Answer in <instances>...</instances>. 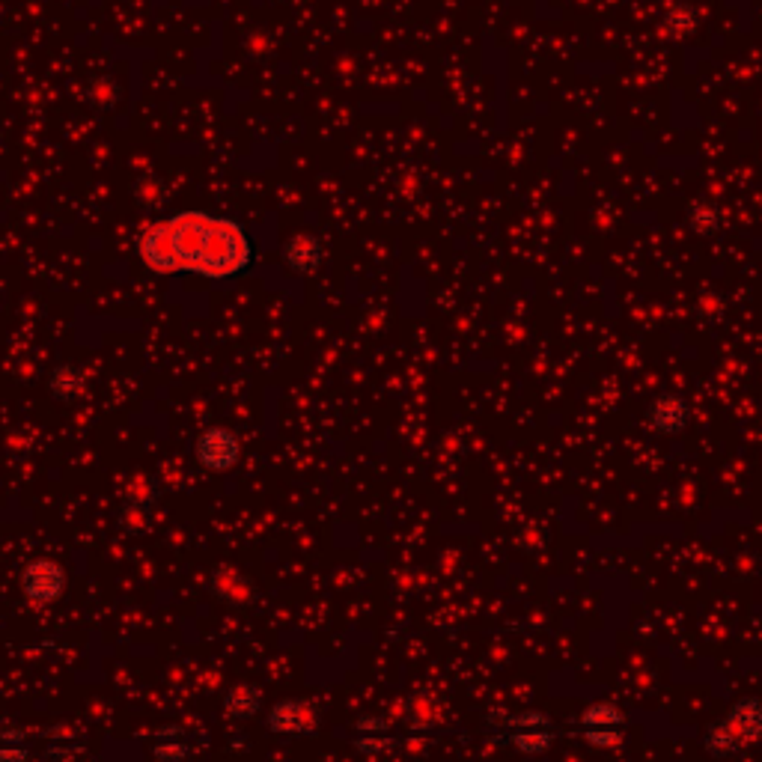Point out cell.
<instances>
[{
    "instance_id": "1",
    "label": "cell",
    "mask_w": 762,
    "mask_h": 762,
    "mask_svg": "<svg viewBox=\"0 0 762 762\" xmlns=\"http://www.w3.org/2000/svg\"><path fill=\"white\" fill-rule=\"evenodd\" d=\"M248 262H251V242L245 230L230 218H212L206 230L203 254L197 262V274L221 280V277H233L245 271Z\"/></svg>"
},
{
    "instance_id": "2",
    "label": "cell",
    "mask_w": 762,
    "mask_h": 762,
    "mask_svg": "<svg viewBox=\"0 0 762 762\" xmlns=\"http://www.w3.org/2000/svg\"><path fill=\"white\" fill-rule=\"evenodd\" d=\"M209 224H212V215L206 212H179L170 221H164L179 271H197Z\"/></svg>"
},
{
    "instance_id": "3",
    "label": "cell",
    "mask_w": 762,
    "mask_h": 762,
    "mask_svg": "<svg viewBox=\"0 0 762 762\" xmlns=\"http://www.w3.org/2000/svg\"><path fill=\"white\" fill-rule=\"evenodd\" d=\"M265 724L277 736H310L319 727V709L313 700H283L271 706Z\"/></svg>"
},
{
    "instance_id": "4",
    "label": "cell",
    "mask_w": 762,
    "mask_h": 762,
    "mask_svg": "<svg viewBox=\"0 0 762 762\" xmlns=\"http://www.w3.org/2000/svg\"><path fill=\"white\" fill-rule=\"evenodd\" d=\"M239 453H242L239 438L224 426L206 429L197 438V447H194V456L206 471H230L239 462Z\"/></svg>"
},
{
    "instance_id": "5",
    "label": "cell",
    "mask_w": 762,
    "mask_h": 762,
    "mask_svg": "<svg viewBox=\"0 0 762 762\" xmlns=\"http://www.w3.org/2000/svg\"><path fill=\"white\" fill-rule=\"evenodd\" d=\"M66 587V572L54 560H33L21 572V590L33 602H54L63 596Z\"/></svg>"
},
{
    "instance_id": "6",
    "label": "cell",
    "mask_w": 762,
    "mask_h": 762,
    "mask_svg": "<svg viewBox=\"0 0 762 762\" xmlns=\"http://www.w3.org/2000/svg\"><path fill=\"white\" fill-rule=\"evenodd\" d=\"M691 423V405L679 393H664L646 408V426L658 435H679Z\"/></svg>"
},
{
    "instance_id": "7",
    "label": "cell",
    "mask_w": 762,
    "mask_h": 762,
    "mask_svg": "<svg viewBox=\"0 0 762 762\" xmlns=\"http://www.w3.org/2000/svg\"><path fill=\"white\" fill-rule=\"evenodd\" d=\"M724 724L733 730V736L739 739L742 748L762 742V700H757V697L739 700V703L727 712Z\"/></svg>"
},
{
    "instance_id": "8",
    "label": "cell",
    "mask_w": 762,
    "mask_h": 762,
    "mask_svg": "<svg viewBox=\"0 0 762 762\" xmlns=\"http://www.w3.org/2000/svg\"><path fill=\"white\" fill-rule=\"evenodd\" d=\"M137 254L146 262V268H152V271H158V274H173V271H179L164 221L155 224L152 230H146V233L140 236Z\"/></svg>"
},
{
    "instance_id": "9",
    "label": "cell",
    "mask_w": 762,
    "mask_h": 762,
    "mask_svg": "<svg viewBox=\"0 0 762 762\" xmlns=\"http://www.w3.org/2000/svg\"><path fill=\"white\" fill-rule=\"evenodd\" d=\"M212 593L221 602L233 605V608H251L256 602L254 584L242 572H236L233 566H218L215 569V575H212Z\"/></svg>"
},
{
    "instance_id": "10",
    "label": "cell",
    "mask_w": 762,
    "mask_h": 762,
    "mask_svg": "<svg viewBox=\"0 0 762 762\" xmlns=\"http://www.w3.org/2000/svg\"><path fill=\"white\" fill-rule=\"evenodd\" d=\"M322 242L316 239V236H295V239H289V245L283 248V259H286V265L292 268V271H298V274H313L316 268H319V262H322Z\"/></svg>"
},
{
    "instance_id": "11",
    "label": "cell",
    "mask_w": 762,
    "mask_h": 762,
    "mask_svg": "<svg viewBox=\"0 0 762 762\" xmlns=\"http://www.w3.org/2000/svg\"><path fill=\"white\" fill-rule=\"evenodd\" d=\"M495 745H512L524 757L545 754L554 745V730H515V733H501L492 739Z\"/></svg>"
},
{
    "instance_id": "12",
    "label": "cell",
    "mask_w": 762,
    "mask_h": 762,
    "mask_svg": "<svg viewBox=\"0 0 762 762\" xmlns=\"http://www.w3.org/2000/svg\"><path fill=\"white\" fill-rule=\"evenodd\" d=\"M402 721L411 733H426L441 721V703L435 697H414L405 703Z\"/></svg>"
},
{
    "instance_id": "13",
    "label": "cell",
    "mask_w": 762,
    "mask_h": 762,
    "mask_svg": "<svg viewBox=\"0 0 762 762\" xmlns=\"http://www.w3.org/2000/svg\"><path fill=\"white\" fill-rule=\"evenodd\" d=\"M259 706H262V691L254 688V685H236V688H230L227 697H224V712H227L233 721H248V718H254L256 712H259Z\"/></svg>"
},
{
    "instance_id": "14",
    "label": "cell",
    "mask_w": 762,
    "mask_h": 762,
    "mask_svg": "<svg viewBox=\"0 0 762 762\" xmlns=\"http://www.w3.org/2000/svg\"><path fill=\"white\" fill-rule=\"evenodd\" d=\"M703 748H706V754H709L712 760H730V757H736V754L742 751L739 739L733 736V730H730L724 721H718V724H712V727L706 730Z\"/></svg>"
},
{
    "instance_id": "15",
    "label": "cell",
    "mask_w": 762,
    "mask_h": 762,
    "mask_svg": "<svg viewBox=\"0 0 762 762\" xmlns=\"http://www.w3.org/2000/svg\"><path fill=\"white\" fill-rule=\"evenodd\" d=\"M48 387H51V396H54V399H60V402H72V399H78V396L84 393V376H81V370H78V367H72V364H60V367L51 373Z\"/></svg>"
},
{
    "instance_id": "16",
    "label": "cell",
    "mask_w": 762,
    "mask_h": 762,
    "mask_svg": "<svg viewBox=\"0 0 762 762\" xmlns=\"http://www.w3.org/2000/svg\"><path fill=\"white\" fill-rule=\"evenodd\" d=\"M492 724L504 733H515V730H551V718L545 712H518V715H504V712H495L492 715Z\"/></svg>"
},
{
    "instance_id": "17",
    "label": "cell",
    "mask_w": 762,
    "mask_h": 762,
    "mask_svg": "<svg viewBox=\"0 0 762 762\" xmlns=\"http://www.w3.org/2000/svg\"><path fill=\"white\" fill-rule=\"evenodd\" d=\"M123 498L131 507H143L149 509L155 501H158V483L146 474H134L123 489Z\"/></svg>"
},
{
    "instance_id": "18",
    "label": "cell",
    "mask_w": 762,
    "mask_h": 762,
    "mask_svg": "<svg viewBox=\"0 0 762 762\" xmlns=\"http://www.w3.org/2000/svg\"><path fill=\"white\" fill-rule=\"evenodd\" d=\"M584 727H623L626 724V715L617 703H593L590 709L581 712L578 718Z\"/></svg>"
},
{
    "instance_id": "19",
    "label": "cell",
    "mask_w": 762,
    "mask_h": 762,
    "mask_svg": "<svg viewBox=\"0 0 762 762\" xmlns=\"http://www.w3.org/2000/svg\"><path fill=\"white\" fill-rule=\"evenodd\" d=\"M581 739L593 748H620L626 742V733L620 727H587Z\"/></svg>"
},
{
    "instance_id": "20",
    "label": "cell",
    "mask_w": 762,
    "mask_h": 762,
    "mask_svg": "<svg viewBox=\"0 0 762 762\" xmlns=\"http://www.w3.org/2000/svg\"><path fill=\"white\" fill-rule=\"evenodd\" d=\"M152 754L158 762H185L191 757V748L179 739H161Z\"/></svg>"
},
{
    "instance_id": "21",
    "label": "cell",
    "mask_w": 762,
    "mask_h": 762,
    "mask_svg": "<svg viewBox=\"0 0 762 762\" xmlns=\"http://www.w3.org/2000/svg\"><path fill=\"white\" fill-rule=\"evenodd\" d=\"M387 727H390V718H387V715H361V718L355 721L358 736H384Z\"/></svg>"
},
{
    "instance_id": "22",
    "label": "cell",
    "mask_w": 762,
    "mask_h": 762,
    "mask_svg": "<svg viewBox=\"0 0 762 762\" xmlns=\"http://www.w3.org/2000/svg\"><path fill=\"white\" fill-rule=\"evenodd\" d=\"M355 748L361 754H384V751H393L396 742L387 736H355Z\"/></svg>"
},
{
    "instance_id": "23",
    "label": "cell",
    "mask_w": 762,
    "mask_h": 762,
    "mask_svg": "<svg viewBox=\"0 0 762 762\" xmlns=\"http://www.w3.org/2000/svg\"><path fill=\"white\" fill-rule=\"evenodd\" d=\"M691 227L697 230V233H703V236H709V233H715L718 227H721V218L712 212V209H694V215H691Z\"/></svg>"
},
{
    "instance_id": "24",
    "label": "cell",
    "mask_w": 762,
    "mask_h": 762,
    "mask_svg": "<svg viewBox=\"0 0 762 762\" xmlns=\"http://www.w3.org/2000/svg\"><path fill=\"white\" fill-rule=\"evenodd\" d=\"M146 518H149V509L126 504L123 515H120V524H123V530H128V533H140L146 527Z\"/></svg>"
},
{
    "instance_id": "25",
    "label": "cell",
    "mask_w": 762,
    "mask_h": 762,
    "mask_svg": "<svg viewBox=\"0 0 762 762\" xmlns=\"http://www.w3.org/2000/svg\"><path fill=\"white\" fill-rule=\"evenodd\" d=\"M0 762H27V751L12 745V748H0Z\"/></svg>"
},
{
    "instance_id": "26",
    "label": "cell",
    "mask_w": 762,
    "mask_h": 762,
    "mask_svg": "<svg viewBox=\"0 0 762 762\" xmlns=\"http://www.w3.org/2000/svg\"><path fill=\"white\" fill-rule=\"evenodd\" d=\"M75 751H78V748H51V751H48V757H54V760H69Z\"/></svg>"
}]
</instances>
